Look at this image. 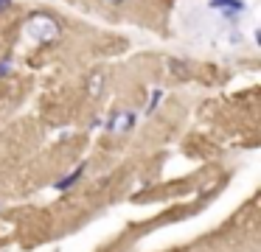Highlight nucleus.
<instances>
[{"instance_id": "obj_1", "label": "nucleus", "mask_w": 261, "mask_h": 252, "mask_svg": "<svg viewBox=\"0 0 261 252\" xmlns=\"http://www.w3.org/2000/svg\"><path fill=\"white\" fill-rule=\"evenodd\" d=\"M29 34H31L34 39L51 42V39H57L59 25H57L54 20H48V17H42V14H34V17H31V22H29Z\"/></svg>"}, {"instance_id": "obj_2", "label": "nucleus", "mask_w": 261, "mask_h": 252, "mask_svg": "<svg viewBox=\"0 0 261 252\" xmlns=\"http://www.w3.org/2000/svg\"><path fill=\"white\" fill-rule=\"evenodd\" d=\"M208 6L214 11H222V17H225L227 22H236L239 14H244V0H208Z\"/></svg>"}, {"instance_id": "obj_3", "label": "nucleus", "mask_w": 261, "mask_h": 252, "mask_svg": "<svg viewBox=\"0 0 261 252\" xmlns=\"http://www.w3.org/2000/svg\"><path fill=\"white\" fill-rule=\"evenodd\" d=\"M132 123H135V115H132V112H115V115L110 118L107 129L110 132H124V129L132 126Z\"/></svg>"}, {"instance_id": "obj_4", "label": "nucleus", "mask_w": 261, "mask_h": 252, "mask_svg": "<svg viewBox=\"0 0 261 252\" xmlns=\"http://www.w3.org/2000/svg\"><path fill=\"white\" fill-rule=\"evenodd\" d=\"M85 168H87V165H85V162H82V165H79V168H73V171H70L68 177H62V179H59V182L54 185V188H57V190H68L70 185H76V182H79L82 177H85Z\"/></svg>"}, {"instance_id": "obj_5", "label": "nucleus", "mask_w": 261, "mask_h": 252, "mask_svg": "<svg viewBox=\"0 0 261 252\" xmlns=\"http://www.w3.org/2000/svg\"><path fill=\"white\" fill-rule=\"evenodd\" d=\"M160 98H163V90H154V93H152V101H149V106H146V112H154V109H158Z\"/></svg>"}, {"instance_id": "obj_6", "label": "nucleus", "mask_w": 261, "mask_h": 252, "mask_svg": "<svg viewBox=\"0 0 261 252\" xmlns=\"http://www.w3.org/2000/svg\"><path fill=\"white\" fill-rule=\"evenodd\" d=\"M12 70V59H0V76H6Z\"/></svg>"}, {"instance_id": "obj_7", "label": "nucleus", "mask_w": 261, "mask_h": 252, "mask_svg": "<svg viewBox=\"0 0 261 252\" xmlns=\"http://www.w3.org/2000/svg\"><path fill=\"white\" fill-rule=\"evenodd\" d=\"M9 6H12V0H0V11H6Z\"/></svg>"}, {"instance_id": "obj_8", "label": "nucleus", "mask_w": 261, "mask_h": 252, "mask_svg": "<svg viewBox=\"0 0 261 252\" xmlns=\"http://www.w3.org/2000/svg\"><path fill=\"white\" fill-rule=\"evenodd\" d=\"M113 3H124V0H113Z\"/></svg>"}]
</instances>
